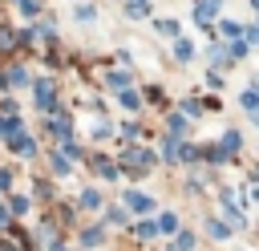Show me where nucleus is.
I'll list each match as a JSON object with an SVG mask.
<instances>
[{"instance_id":"f8f14e48","label":"nucleus","mask_w":259,"mask_h":251,"mask_svg":"<svg viewBox=\"0 0 259 251\" xmlns=\"http://www.w3.org/2000/svg\"><path fill=\"white\" fill-rule=\"evenodd\" d=\"M134 235H138V239H154V235H158V227H154V219H142V223L134 227Z\"/></svg>"},{"instance_id":"412c9836","label":"nucleus","mask_w":259,"mask_h":251,"mask_svg":"<svg viewBox=\"0 0 259 251\" xmlns=\"http://www.w3.org/2000/svg\"><path fill=\"white\" fill-rule=\"evenodd\" d=\"M206 231H210L214 239H227V231H231V227H227V223H219V219H210V223H206Z\"/></svg>"},{"instance_id":"6ab92c4d","label":"nucleus","mask_w":259,"mask_h":251,"mask_svg":"<svg viewBox=\"0 0 259 251\" xmlns=\"http://www.w3.org/2000/svg\"><path fill=\"white\" fill-rule=\"evenodd\" d=\"M8 81H12V85H28V69H24V65H12Z\"/></svg>"},{"instance_id":"2eb2a0df","label":"nucleus","mask_w":259,"mask_h":251,"mask_svg":"<svg viewBox=\"0 0 259 251\" xmlns=\"http://www.w3.org/2000/svg\"><path fill=\"white\" fill-rule=\"evenodd\" d=\"M219 32H223L227 40H239V36H243V28H239L235 20H223V24H219Z\"/></svg>"},{"instance_id":"cd10ccee","label":"nucleus","mask_w":259,"mask_h":251,"mask_svg":"<svg viewBox=\"0 0 259 251\" xmlns=\"http://www.w3.org/2000/svg\"><path fill=\"white\" fill-rule=\"evenodd\" d=\"M138 134H142V126H134V121H125V126H121V138H125V142H130V138H138Z\"/></svg>"},{"instance_id":"72a5a7b5","label":"nucleus","mask_w":259,"mask_h":251,"mask_svg":"<svg viewBox=\"0 0 259 251\" xmlns=\"http://www.w3.org/2000/svg\"><path fill=\"white\" fill-rule=\"evenodd\" d=\"M0 186H4V190L12 186V174H8V170H0Z\"/></svg>"},{"instance_id":"2f4dec72","label":"nucleus","mask_w":259,"mask_h":251,"mask_svg":"<svg viewBox=\"0 0 259 251\" xmlns=\"http://www.w3.org/2000/svg\"><path fill=\"white\" fill-rule=\"evenodd\" d=\"M125 81H130V73H121V69H117V73H109V85H125Z\"/></svg>"},{"instance_id":"1a4fd4ad","label":"nucleus","mask_w":259,"mask_h":251,"mask_svg":"<svg viewBox=\"0 0 259 251\" xmlns=\"http://www.w3.org/2000/svg\"><path fill=\"white\" fill-rule=\"evenodd\" d=\"M117 101H121L125 109H138V105H142V93H134V89H121V93H117Z\"/></svg>"},{"instance_id":"39448f33","label":"nucleus","mask_w":259,"mask_h":251,"mask_svg":"<svg viewBox=\"0 0 259 251\" xmlns=\"http://www.w3.org/2000/svg\"><path fill=\"white\" fill-rule=\"evenodd\" d=\"M154 227H158V235H174V231H178V215H170V211H162V215L154 219Z\"/></svg>"},{"instance_id":"5701e85b","label":"nucleus","mask_w":259,"mask_h":251,"mask_svg":"<svg viewBox=\"0 0 259 251\" xmlns=\"http://www.w3.org/2000/svg\"><path fill=\"white\" fill-rule=\"evenodd\" d=\"M28 211V194H12V215H24Z\"/></svg>"},{"instance_id":"9d476101","label":"nucleus","mask_w":259,"mask_h":251,"mask_svg":"<svg viewBox=\"0 0 259 251\" xmlns=\"http://www.w3.org/2000/svg\"><path fill=\"white\" fill-rule=\"evenodd\" d=\"M182 154V138H166L162 142V158H178Z\"/></svg>"},{"instance_id":"4be33fe9","label":"nucleus","mask_w":259,"mask_h":251,"mask_svg":"<svg viewBox=\"0 0 259 251\" xmlns=\"http://www.w3.org/2000/svg\"><path fill=\"white\" fill-rule=\"evenodd\" d=\"M158 32L162 36H178V20H158Z\"/></svg>"},{"instance_id":"423d86ee","label":"nucleus","mask_w":259,"mask_h":251,"mask_svg":"<svg viewBox=\"0 0 259 251\" xmlns=\"http://www.w3.org/2000/svg\"><path fill=\"white\" fill-rule=\"evenodd\" d=\"M239 146H243V138H239L235 130H227V134H223V142H219V150H223V154H239Z\"/></svg>"},{"instance_id":"c756f323","label":"nucleus","mask_w":259,"mask_h":251,"mask_svg":"<svg viewBox=\"0 0 259 251\" xmlns=\"http://www.w3.org/2000/svg\"><path fill=\"white\" fill-rule=\"evenodd\" d=\"M182 109H186V113H194V117H198V113H202V101H194V97H190V101H182Z\"/></svg>"},{"instance_id":"ddd939ff","label":"nucleus","mask_w":259,"mask_h":251,"mask_svg":"<svg viewBox=\"0 0 259 251\" xmlns=\"http://www.w3.org/2000/svg\"><path fill=\"white\" fill-rule=\"evenodd\" d=\"M125 12L138 20V16H146V12H150V0H125Z\"/></svg>"},{"instance_id":"6e6552de","label":"nucleus","mask_w":259,"mask_h":251,"mask_svg":"<svg viewBox=\"0 0 259 251\" xmlns=\"http://www.w3.org/2000/svg\"><path fill=\"white\" fill-rule=\"evenodd\" d=\"M166 126H170V138H182V134H186V117H182V113H170Z\"/></svg>"},{"instance_id":"f3484780","label":"nucleus","mask_w":259,"mask_h":251,"mask_svg":"<svg viewBox=\"0 0 259 251\" xmlns=\"http://www.w3.org/2000/svg\"><path fill=\"white\" fill-rule=\"evenodd\" d=\"M174 57H178V61H190V57H194V45H190V40H178V45H174Z\"/></svg>"},{"instance_id":"c85d7f7f","label":"nucleus","mask_w":259,"mask_h":251,"mask_svg":"<svg viewBox=\"0 0 259 251\" xmlns=\"http://www.w3.org/2000/svg\"><path fill=\"white\" fill-rule=\"evenodd\" d=\"M93 16H97L93 4H81V8H77V20H93Z\"/></svg>"},{"instance_id":"dca6fc26","label":"nucleus","mask_w":259,"mask_h":251,"mask_svg":"<svg viewBox=\"0 0 259 251\" xmlns=\"http://www.w3.org/2000/svg\"><path fill=\"white\" fill-rule=\"evenodd\" d=\"M101 239H105V231H101V227H89V231L81 235V243H85V247H97Z\"/></svg>"},{"instance_id":"0eeeda50","label":"nucleus","mask_w":259,"mask_h":251,"mask_svg":"<svg viewBox=\"0 0 259 251\" xmlns=\"http://www.w3.org/2000/svg\"><path fill=\"white\" fill-rule=\"evenodd\" d=\"M93 170H97V174H101V178H117V174H121V170H117V166H113V162H109V158H101V154H97V158H93Z\"/></svg>"},{"instance_id":"473e14b6","label":"nucleus","mask_w":259,"mask_h":251,"mask_svg":"<svg viewBox=\"0 0 259 251\" xmlns=\"http://www.w3.org/2000/svg\"><path fill=\"white\" fill-rule=\"evenodd\" d=\"M8 227H12V215H8L4 206H0V231H8Z\"/></svg>"},{"instance_id":"b1692460","label":"nucleus","mask_w":259,"mask_h":251,"mask_svg":"<svg viewBox=\"0 0 259 251\" xmlns=\"http://www.w3.org/2000/svg\"><path fill=\"white\" fill-rule=\"evenodd\" d=\"M190 247H194V235H190V231H182V235H178V243H174V251H190Z\"/></svg>"},{"instance_id":"a878e982","label":"nucleus","mask_w":259,"mask_h":251,"mask_svg":"<svg viewBox=\"0 0 259 251\" xmlns=\"http://www.w3.org/2000/svg\"><path fill=\"white\" fill-rule=\"evenodd\" d=\"M69 170H73V166H69L61 154H53V174H69Z\"/></svg>"},{"instance_id":"c9c22d12","label":"nucleus","mask_w":259,"mask_h":251,"mask_svg":"<svg viewBox=\"0 0 259 251\" xmlns=\"http://www.w3.org/2000/svg\"><path fill=\"white\" fill-rule=\"evenodd\" d=\"M170 251H174V247H170Z\"/></svg>"},{"instance_id":"393cba45","label":"nucleus","mask_w":259,"mask_h":251,"mask_svg":"<svg viewBox=\"0 0 259 251\" xmlns=\"http://www.w3.org/2000/svg\"><path fill=\"white\" fill-rule=\"evenodd\" d=\"M20 12H24V16H36V12H40V0H20Z\"/></svg>"},{"instance_id":"7c9ffc66","label":"nucleus","mask_w":259,"mask_h":251,"mask_svg":"<svg viewBox=\"0 0 259 251\" xmlns=\"http://www.w3.org/2000/svg\"><path fill=\"white\" fill-rule=\"evenodd\" d=\"M243 32H247V40H243V45H259V24H251V28H243Z\"/></svg>"},{"instance_id":"aec40b11","label":"nucleus","mask_w":259,"mask_h":251,"mask_svg":"<svg viewBox=\"0 0 259 251\" xmlns=\"http://www.w3.org/2000/svg\"><path fill=\"white\" fill-rule=\"evenodd\" d=\"M81 206H85V211L101 206V194H97V190H81Z\"/></svg>"},{"instance_id":"f03ea898","label":"nucleus","mask_w":259,"mask_h":251,"mask_svg":"<svg viewBox=\"0 0 259 251\" xmlns=\"http://www.w3.org/2000/svg\"><path fill=\"white\" fill-rule=\"evenodd\" d=\"M125 211L146 215V211H154V198H150V194H142V190H130V194H125Z\"/></svg>"},{"instance_id":"f704fd0d","label":"nucleus","mask_w":259,"mask_h":251,"mask_svg":"<svg viewBox=\"0 0 259 251\" xmlns=\"http://www.w3.org/2000/svg\"><path fill=\"white\" fill-rule=\"evenodd\" d=\"M251 4H255V12H259V0H251Z\"/></svg>"},{"instance_id":"bb28decb","label":"nucleus","mask_w":259,"mask_h":251,"mask_svg":"<svg viewBox=\"0 0 259 251\" xmlns=\"http://www.w3.org/2000/svg\"><path fill=\"white\" fill-rule=\"evenodd\" d=\"M109 134H113L109 121H97V126H93V138H109Z\"/></svg>"},{"instance_id":"e433bc0d","label":"nucleus","mask_w":259,"mask_h":251,"mask_svg":"<svg viewBox=\"0 0 259 251\" xmlns=\"http://www.w3.org/2000/svg\"><path fill=\"white\" fill-rule=\"evenodd\" d=\"M255 85H259V81H255Z\"/></svg>"},{"instance_id":"7ed1b4c3","label":"nucleus","mask_w":259,"mask_h":251,"mask_svg":"<svg viewBox=\"0 0 259 251\" xmlns=\"http://www.w3.org/2000/svg\"><path fill=\"white\" fill-rule=\"evenodd\" d=\"M219 8H223V0H198V4H194V24L206 28V20L219 16Z\"/></svg>"},{"instance_id":"4468645a","label":"nucleus","mask_w":259,"mask_h":251,"mask_svg":"<svg viewBox=\"0 0 259 251\" xmlns=\"http://www.w3.org/2000/svg\"><path fill=\"white\" fill-rule=\"evenodd\" d=\"M243 109H251V113H259V85H251V89L243 93Z\"/></svg>"},{"instance_id":"f257e3e1","label":"nucleus","mask_w":259,"mask_h":251,"mask_svg":"<svg viewBox=\"0 0 259 251\" xmlns=\"http://www.w3.org/2000/svg\"><path fill=\"white\" fill-rule=\"evenodd\" d=\"M32 93H36V105H40L45 113L57 109V97H53V81H49V77H36V81H32Z\"/></svg>"},{"instance_id":"9b49d317","label":"nucleus","mask_w":259,"mask_h":251,"mask_svg":"<svg viewBox=\"0 0 259 251\" xmlns=\"http://www.w3.org/2000/svg\"><path fill=\"white\" fill-rule=\"evenodd\" d=\"M223 215H227V219H231V223H235V227H239V223H243V215H239V206H235V202H231V194H223Z\"/></svg>"},{"instance_id":"20e7f679","label":"nucleus","mask_w":259,"mask_h":251,"mask_svg":"<svg viewBox=\"0 0 259 251\" xmlns=\"http://www.w3.org/2000/svg\"><path fill=\"white\" fill-rule=\"evenodd\" d=\"M8 146H12L16 154H24V158H32V154H36V142H32L28 134H12V138H8Z\"/></svg>"},{"instance_id":"a211bd4d","label":"nucleus","mask_w":259,"mask_h":251,"mask_svg":"<svg viewBox=\"0 0 259 251\" xmlns=\"http://www.w3.org/2000/svg\"><path fill=\"white\" fill-rule=\"evenodd\" d=\"M227 57H231V61L247 57V45H243V40H227Z\"/></svg>"}]
</instances>
